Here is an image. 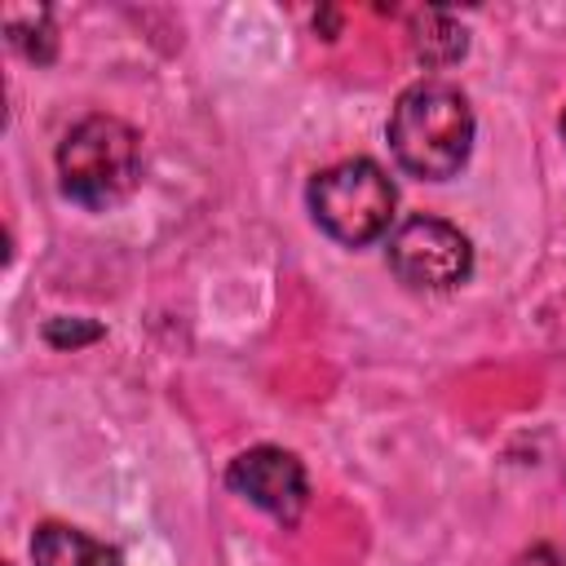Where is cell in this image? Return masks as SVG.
<instances>
[{
    "mask_svg": "<svg viewBox=\"0 0 566 566\" xmlns=\"http://www.w3.org/2000/svg\"><path fill=\"white\" fill-rule=\"evenodd\" d=\"M385 137L402 172L420 181H447L464 168L473 150L469 97L447 80H420L398 93Z\"/></svg>",
    "mask_w": 566,
    "mask_h": 566,
    "instance_id": "cell-1",
    "label": "cell"
},
{
    "mask_svg": "<svg viewBox=\"0 0 566 566\" xmlns=\"http://www.w3.org/2000/svg\"><path fill=\"white\" fill-rule=\"evenodd\" d=\"M62 195L80 208H111L142 177V137L119 115H84L57 142Z\"/></svg>",
    "mask_w": 566,
    "mask_h": 566,
    "instance_id": "cell-2",
    "label": "cell"
},
{
    "mask_svg": "<svg viewBox=\"0 0 566 566\" xmlns=\"http://www.w3.org/2000/svg\"><path fill=\"white\" fill-rule=\"evenodd\" d=\"M305 203H310L314 226L327 239H336L345 248H367L389 230L398 190L376 159L358 155V159H340V164L314 172Z\"/></svg>",
    "mask_w": 566,
    "mask_h": 566,
    "instance_id": "cell-3",
    "label": "cell"
},
{
    "mask_svg": "<svg viewBox=\"0 0 566 566\" xmlns=\"http://www.w3.org/2000/svg\"><path fill=\"white\" fill-rule=\"evenodd\" d=\"M389 270L420 292H451L473 270V243L442 217H411L389 234Z\"/></svg>",
    "mask_w": 566,
    "mask_h": 566,
    "instance_id": "cell-4",
    "label": "cell"
},
{
    "mask_svg": "<svg viewBox=\"0 0 566 566\" xmlns=\"http://www.w3.org/2000/svg\"><path fill=\"white\" fill-rule=\"evenodd\" d=\"M226 486L234 495H243L248 504H256L261 513H270L279 526H296L305 504H310V478L305 464L283 451V447H248L230 460L226 469Z\"/></svg>",
    "mask_w": 566,
    "mask_h": 566,
    "instance_id": "cell-5",
    "label": "cell"
},
{
    "mask_svg": "<svg viewBox=\"0 0 566 566\" xmlns=\"http://www.w3.org/2000/svg\"><path fill=\"white\" fill-rule=\"evenodd\" d=\"M31 562L35 566H124V557L106 539H93L88 531L66 522H44L31 535Z\"/></svg>",
    "mask_w": 566,
    "mask_h": 566,
    "instance_id": "cell-6",
    "label": "cell"
},
{
    "mask_svg": "<svg viewBox=\"0 0 566 566\" xmlns=\"http://www.w3.org/2000/svg\"><path fill=\"white\" fill-rule=\"evenodd\" d=\"M464 49H469V35L451 13H442V9L411 13V53L424 66H451L464 57Z\"/></svg>",
    "mask_w": 566,
    "mask_h": 566,
    "instance_id": "cell-7",
    "label": "cell"
},
{
    "mask_svg": "<svg viewBox=\"0 0 566 566\" xmlns=\"http://www.w3.org/2000/svg\"><path fill=\"white\" fill-rule=\"evenodd\" d=\"M4 35L22 57H31L40 66L53 62V53H57V35H53V13L49 9H31V22H22L18 9H4Z\"/></svg>",
    "mask_w": 566,
    "mask_h": 566,
    "instance_id": "cell-8",
    "label": "cell"
},
{
    "mask_svg": "<svg viewBox=\"0 0 566 566\" xmlns=\"http://www.w3.org/2000/svg\"><path fill=\"white\" fill-rule=\"evenodd\" d=\"M44 336H49V345H84V340H97L102 327L97 323H75V318H53L44 327Z\"/></svg>",
    "mask_w": 566,
    "mask_h": 566,
    "instance_id": "cell-9",
    "label": "cell"
},
{
    "mask_svg": "<svg viewBox=\"0 0 566 566\" xmlns=\"http://www.w3.org/2000/svg\"><path fill=\"white\" fill-rule=\"evenodd\" d=\"M513 566H566V548L557 544H531L513 557Z\"/></svg>",
    "mask_w": 566,
    "mask_h": 566,
    "instance_id": "cell-10",
    "label": "cell"
},
{
    "mask_svg": "<svg viewBox=\"0 0 566 566\" xmlns=\"http://www.w3.org/2000/svg\"><path fill=\"white\" fill-rule=\"evenodd\" d=\"M557 128H562V137H566V111H562V119H557Z\"/></svg>",
    "mask_w": 566,
    "mask_h": 566,
    "instance_id": "cell-11",
    "label": "cell"
}]
</instances>
